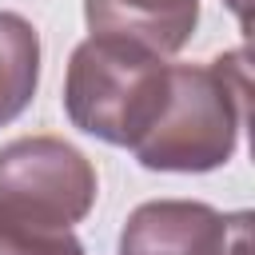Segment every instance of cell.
I'll return each instance as SVG.
<instances>
[{"mask_svg":"<svg viewBox=\"0 0 255 255\" xmlns=\"http://www.w3.org/2000/svg\"><path fill=\"white\" fill-rule=\"evenodd\" d=\"M247 52L211 64H175L163 116L135 143L151 171H211L231 159L247 120Z\"/></svg>","mask_w":255,"mask_h":255,"instance_id":"obj_1","label":"cell"},{"mask_svg":"<svg viewBox=\"0 0 255 255\" xmlns=\"http://www.w3.org/2000/svg\"><path fill=\"white\" fill-rule=\"evenodd\" d=\"M171 64L131 40L92 36L72 52L64 108L72 124L104 143L135 147L163 116Z\"/></svg>","mask_w":255,"mask_h":255,"instance_id":"obj_2","label":"cell"},{"mask_svg":"<svg viewBox=\"0 0 255 255\" xmlns=\"http://www.w3.org/2000/svg\"><path fill=\"white\" fill-rule=\"evenodd\" d=\"M96 203L92 163L64 139L28 135L0 147V219L40 231H72Z\"/></svg>","mask_w":255,"mask_h":255,"instance_id":"obj_3","label":"cell"},{"mask_svg":"<svg viewBox=\"0 0 255 255\" xmlns=\"http://www.w3.org/2000/svg\"><path fill=\"white\" fill-rule=\"evenodd\" d=\"M120 255H251V215L183 199L143 203L124 223Z\"/></svg>","mask_w":255,"mask_h":255,"instance_id":"obj_4","label":"cell"},{"mask_svg":"<svg viewBox=\"0 0 255 255\" xmlns=\"http://www.w3.org/2000/svg\"><path fill=\"white\" fill-rule=\"evenodd\" d=\"M92 36L131 40L147 52H179L199 20V0H84Z\"/></svg>","mask_w":255,"mask_h":255,"instance_id":"obj_5","label":"cell"},{"mask_svg":"<svg viewBox=\"0 0 255 255\" xmlns=\"http://www.w3.org/2000/svg\"><path fill=\"white\" fill-rule=\"evenodd\" d=\"M36 76H40L36 28L16 12H0V128L12 124L32 104Z\"/></svg>","mask_w":255,"mask_h":255,"instance_id":"obj_6","label":"cell"},{"mask_svg":"<svg viewBox=\"0 0 255 255\" xmlns=\"http://www.w3.org/2000/svg\"><path fill=\"white\" fill-rule=\"evenodd\" d=\"M0 255H84L72 231H40L0 219Z\"/></svg>","mask_w":255,"mask_h":255,"instance_id":"obj_7","label":"cell"},{"mask_svg":"<svg viewBox=\"0 0 255 255\" xmlns=\"http://www.w3.org/2000/svg\"><path fill=\"white\" fill-rule=\"evenodd\" d=\"M227 4H231V12L239 16V24L247 28V0H227Z\"/></svg>","mask_w":255,"mask_h":255,"instance_id":"obj_8","label":"cell"}]
</instances>
